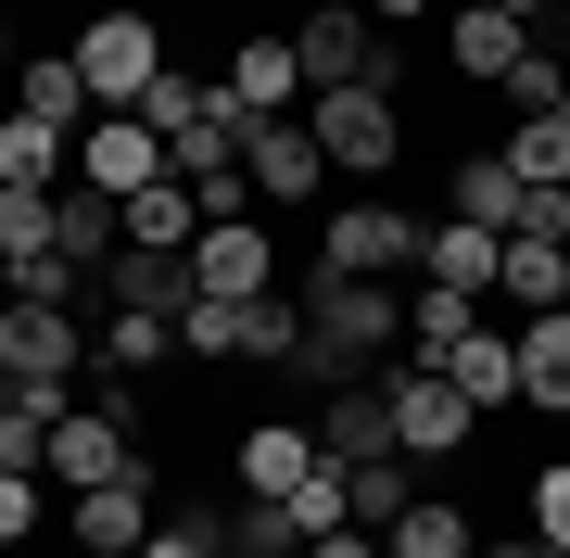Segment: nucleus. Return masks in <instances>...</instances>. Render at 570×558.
<instances>
[{"label":"nucleus","instance_id":"obj_12","mask_svg":"<svg viewBox=\"0 0 570 558\" xmlns=\"http://www.w3.org/2000/svg\"><path fill=\"white\" fill-rule=\"evenodd\" d=\"M190 280L228 292V305H254V292L279 280V254H266V228H254V216H216L204 242H190Z\"/></svg>","mask_w":570,"mask_h":558},{"label":"nucleus","instance_id":"obj_14","mask_svg":"<svg viewBox=\"0 0 570 558\" xmlns=\"http://www.w3.org/2000/svg\"><path fill=\"white\" fill-rule=\"evenodd\" d=\"M153 546V470L140 482H89L77 496V558H140Z\"/></svg>","mask_w":570,"mask_h":558},{"label":"nucleus","instance_id":"obj_39","mask_svg":"<svg viewBox=\"0 0 570 558\" xmlns=\"http://www.w3.org/2000/svg\"><path fill=\"white\" fill-rule=\"evenodd\" d=\"M305 558H393V546H381V533H355V520H343V533H317Z\"/></svg>","mask_w":570,"mask_h":558},{"label":"nucleus","instance_id":"obj_41","mask_svg":"<svg viewBox=\"0 0 570 558\" xmlns=\"http://www.w3.org/2000/svg\"><path fill=\"white\" fill-rule=\"evenodd\" d=\"M431 13V0H367V26H419Z\"/></svg>","mask_w":570,"mask_h":558},{"label":"nucleus","instance_id":"obj_15","mask_svg":"<svg viewBox=\"0 0 570 558\" xmlns=\"http://www.w3.org/2000/svg\"><path fill=\"white\" fill-rule=\"evenodd\" d=\"M51 254L102 280L115 254H127V204H115V190H77V178H63V204H51Z\"/></svg>","mask_w":570,"mask_h":558},{"label":"nucleus","instance_id":"obj_16","mask_svg":"<svg viewBox=\"0 0 570 558\" xmlns=\"http://www.w3.org/2000/svg\"><path fill=\"white\" fill-rule=\"evenodd\" d=\"M89 292H102V305H127V317H178L204 280H190V254H140V242H127V254H115V267L89 280Z\"/></svg>","mask_w":570,"mask_h":558},{"label":"nucleus","instance_id":"obj_22","mask_svg":"<svg viewBox=\"0 0 570 558\" xmlns=\"http://www.w3.org/2000/svg\"><path fill=\"white\" fill-rule=\"evenodd\" d=\"M520 407H558L570 419V305H546L520 331Z\"/></svg>","mask_w":570,"mask_h":558},{"label":"nucleus","instance_id":"obj_31","mask_svg":"<svg viewBox=\"0 0 570 558\" xmlns=\"http://www.w3.org/2000/svg\"><path fill=\"white\" fill-rule=\"evenodd\" d=\"M381 546H393V558H482V546H469V508H444V496H419Z\"/></svg>","mask_w":570,"mask_h":558},{"label":"nucleus","instance_id":"obj_33","mask_svg":"<svg viewBox=\"0 0 570 558\" xmlns=\"http://www.w3.org/2000/svg\"><path fill=\"white\" fill-rule=\"evenodd\" d=\"M419 508V482H406V457H367L355 470V533H393V520Z\"/></svg>","mask_w":570,"mask_h":558},{"label":"nucleus","instance_id":"obj_19","mask_svg":"<svg viewBox=\"0 0 570 558\" xmlns=\"http://www.w3.org/2000/svg\"><path fill=\"white\" fill-rule=\"evenodd\" d=\"M456 216H469V228H494V242H520V216H532V178L508 166V153H469V166H456Z\"/></svg>","mask_w":570,"mask_h":558},{"label":"nucleus","instance_id":"obj_21","mask_svg":"<svg viewBox=\"0 0 570 558\" xmlns=\"http://www.w3.org/2000/svg\"><path fill=\"white\" fill-rule=\"evenodd\" d=\"M127 242H140V254H190V242H204V204H190V178L127 190Z\"/></svg>","mask_w":570,"mask_h":558},{"label":"nucleus","instance_id":"obj_25","mask_svg":"<svg viewBox=\"0 0 570 558\" xmlns=\"http://www.w3.org/2000/svg\"><path fill=\"white\" fill-rule=\"evenodd\" d=\"M305 470H317V432H292V419H266V432H242V496H292Z\"/></svg>","mask_w":570,"mask_h":558},{"label":"nucleus","instance_id":"obj_6","mask_svg":"<svg viewBox=\"0 0 570 558\" xmlns=\"http://www.w3.org/2000/svg\"><path fill=\"white\" fill-rule=\"evenodd\" d=\"M292 51H305V89H355V77L381 89V77H393V26H367L355 0H343V13H305Z\"/></svg>","mask_w":570,"mask_h":558},{"label":"nucleus","instance_id":"obj_36","mask_svg":"<svg viewBox=\"0 0 570 558\" xmlns=\"http://www.w3.org/2000/svg\"><path fill=\"white\" fill-rule=\"evenodd\" d=\"M494 89H508L520 115H570V63H558V51H520V63H508Z\"/></svg>","mask_w":570,"mask_h":558},{"label":"nucleus","instance_id":"obj_18","mask_svg":"<svg viewBox=\"0 0 570 558\" xmlns=\"http://www.w3.org/2000/svg\"><path fill=\"white\" fill-rule=\"evenodd\" d=\"M444 51H456V77H482V89H494V77H508V63L532 51V26H520V13H494V0H456Z\"/></svg>","mask_w":570,"mask_h":558},{"label":"nucleus","instance_id":"obj_4","mask_svg":"<svg viewBox=\"0 0 570 558\" xmlns=\"http://www.w3.org/2000/svg\"><path fill=\"white\" fill-rule=\"evenodd\" d=\"M0 369L13 381H89V317L77 305H26V292H0Z\"/></svg>","mask_w":570,"mask_h":558},{"label":"nucleus","instance_id":"obj_35","mask_svg":"<svg viewBox=\"0 0 570 558\" xmlns=\"http://www.w3.org/2000/svg\"><path fill=\"white\" fill-rule=\"evenodd\" d=\"M204 102H216V89H204V77H178V63H165V77H153V89H140V102H127V115H140L153 140H178V127L204 115Z\"/></svg>","mask_w":570,"mask_h":558},{"label":"nucleus","instance_id":"obj_2","mask_svg":"<svg viewBox=\"0 0 570 558\" xmlns=\"http://www.w3.org/2000/svg\"><path fill=\"white\" fill-rule=\"evenodd\" d=\"M77 77H89L102 115H127V102L165 77V26H153V13H89V26H77Z\"/></svg>","mask_w":570,"mask_h":558},{"label":"nucleus","instance_id":"obj_37","mask_svg":"<svg viewBox=\"0 0 570 558\" xmlns=\"http://www.w3.org/2000/svg\"><path fill=\"white\" fill-rule=\"evenodd\" d=\"M532 546L570 558V470H532Z\"/></svg>","mask_w":570,"mask_h":558},{"label":"nucleus","instance_id":"obj_30","mask_svg":"<svg viewBox=\"0 0 570 558\" xmlns=\"http://www.w3.org/2000/svg\"><path fill=\"white\" fill-rule=\"evenodd\" d=\"M494 292H520L532 317L570 305V242H508V267H494Z\"/></svg>","mask_w":570,"mask_h":558},{"label":"nucleus","instance_id":"obj_28","mask_svg":"<svg viewBox=\"0 0 570 558\" xmlns=\"http://www.w3.org/2000/svg\"><path fill=\"white\" fill-rule=\"evenodd\" d=\"M254 305H266V292H254ZM254 305L190 292V305H178V355H254Z\"/></svg>","mask_w":570,"mask_h":558},{"label":"nucleus","instance_id":"obj_43","mask_svg":"<svg viewBox=\"0 0 570 558\" xmlns=\"http://www.w3.org/2000/svg\"><path fill=\"white\" fill-rule=\"evenodd\" d=\"M482 558H558V546H482Z\"/></svg>","mask_w":570,"mask_h":558},{"label":"nucleus","instance_id":"obj_17","mask_svg":"<svg viewBox=\"0 0 570 558\" xmlns=\"http://www.w3.org/2000/svg\"><path fill=\"white\" fill-rule=\"evenodd\" d=\"M494 267H508V242H494V228H469V216L419 228V280H444V292H469V305H482V292H494Z\"/></svg>","mask_w":570,"mask_h":558},{"label":"nucleus","instance_id":"obj_1","mask_svg":"<svg viewBox=\"0 0 570 558\" xmlns=\"http://www.w3.org/2000/svg\"><path fill=\"white\" fill-rule=\"evenodd\" d=\"M393 343H406V305H393L381 280H343V267H317V280H305V343H292V381L343 393V381L381 369Z\"/></svg>","mask_w":570,"mask_h":558},{"label":"nucleus","instance_id":"obj_27","mask_svg":"<svg viewBox=\"0 0 570 558\" xmlns=\"http://www.w3.org/2000/svg\"><path fill=\"white\" fill-rule=\"evenodd\" d=\"M469 331H482V305H469V292H444V280H431L419 305H406V355H419V369H444Z\"/></svg>","mask_w":570,"mask_h":558},{"label":"nucleus","instance_id":"obj_42","mask_svg":"<svg viewBox=\"0 0 570 558\" xmlns=\"http://www.w3.org/2000/svg\"><path fill=\"white\" fill-rule=\"evenodd\" d=\"M494 13H520V26H532V13H558V0H494Z\"/></svg>","mask_w":570,"mask_h":558},{"label":"nucleus","instance_id":"obj_40","mask_svg":"<svg viewBox=\"0 0 570 558\" xmlns=\"http://www.w3.org/2000/svg\"><path fill=\"white\" fill-rule=\"evenodd\" d=\"M140 558H216V546H204V533H178V520H165V533H153Z\"/></svg>","mask_w":570,"mask_h":558},{"label":"nucleus","instance_id":"obj_8","mask_svg":"<svg viewBox=\"0 0 570 558\" xmlns=\"http://www.w3.org/2000/svg\"><path fill=\"white\" fill-rule=\"evenodd\" d=\"M317 267H343V280H381V267H419V216L367 190V204H343V216H330Z\"/></svg>","mask_w":570,"mask_h":558},{"label":"nucleus","instance_id":"obj_10","mask_svg":"<svg viewBox=\"0 0 570 558\" xmlns=\"http://www.w3.org/2000/svg\"><path fill=\"white\" fill-rule=\"evenodd\" d=\"M242 178L266 190V204H305V190L330 178V153H317L305 115H254V127H242Z\"/></svg>","mask_w":570,"mask_h":558},{"label":"nucleus","instance_id":"obj_29","mask_svg":"<svg viewBox=\"0 0 570 558\" xmlns=\"http://www.w3.org/2000/svg\"><path fill=\"white\" fill-rule=\"evenodd\" d=\"M63 127H39V115H0V178H26V190H63Z\"/></svg>","mask_w":570,"mask_h":558},{"label":"nucleus","instance_id":"obj_24","mask_svg":"<svg viewBox=\"0 0 570 558\" xmlns=\"http://www.w3.org/2000/svg\"><path fill=\"white\" fill-rule=\"evenodd\" d=\"M444 381L469 393V407H520V343H508V331H469V343L444 355Z\"/></svg>","mask_w":570,"mask_h":558},{"label":"nucleus","instance_id":"obj_13","mask_svg":"<svg viewBox=\"0 0 570 558\" xmlns=\"http://www.w3.org/2000/svg\"><path fill=\"white\" fill-rule=\"evenodd\" d=\"M317 457H343V470L393 457V393H381V381H343V393H317Z\"/></svg>","mask_w":570,"mask_h":558},{"label":"nucleus","instance_id":"obj_9","mask_svg":"<svg viewBox=\"0 0 570 558\" xmlns=\"http://www.w3.org/2000/svg\"><path fill=\"white\" fill-rule=\"evenodd\" d=\"M153 178H178V166H165V140L140 115H89L77 127V190H115L127 204V190H153Z\"/></svg>","mask_w":570,"mask_h":558},{"label":"nucleus","instance_id":"obj_44","mask_svg":"<svg viewBox=\"0 0 570 558\" xmlns=\"http://www.w3.org/2000/svg\"><path fill=\"white\" fill-rule=\"evenodd\" d=\"M0 77H13V26H0Z\"/></svg>","mask_w":570,"mask_h":558},{"label":"nucleus","instance_id":"obj_3","mask_svg":"<svg viewBox=\"0 0 570 558\" xmlns=\"http://www.w3.org/2000/svg\"><path fill=\"white\" fill-rule=\"evenodd\" d=\"M305 127H317L330 178H381L393 153H406V127H393V89H367V77H355V89H317V115H305Z\"/></svg>","mask_w":570,"mask_h":558},{"label":"nucleus","instance_id":"obj_7","mask_svg":"<svg viewBox=\"0 0 570 558\" xmlns=\"http://www.w3.org/2000/svg\"><path fill=\"white\" fill-rule=\"evenodd\" d=\"M381 393H393V457H469V432H482V407H469L444 369H406Z\"/></svg>","mask_w":570,"mask_h":558},{"label":"nucleus","instance_id":"obj_23","mask_svg":"<svg viewBox=\"0 0 570 558\" xmlns=\"http://www.w3.org/2000/svg\"><path fill=\"white\" fill-rule=\"evenodd\" d=\"M165 343H178V317H102V331H89V369H115V381H153L165 369Z\"/></svg>","mask_w":570,"mask_h":558},{"label":"nucleus","instance_id":"obj_26","mask_svg":"<svg viewBox=\"0 0 570 558\" xmlns=\"http://www.w3.org/2000/svg\"><path fill=\"white\" fill-rule=\"evenodd\" d=\"M165 166H178V178H242V115H228V102H204L178 140H165Z\"/></svg>","mask_w":570,"mask_h":558},{"label":"nucleus","instance_id":"obj_45","mask_svg":"<svg viewBox=\"0 0 570 558\" xmlns=\"http://www.w3.org/2000/svg\"><path fill=\"white\" fill-rule=\"evenodd\" d=\"M0 393H13V369H0Z\"/></svg>","mask_w":570,"mask_h":558},{"label":"nucleus","instance_id":"obj_34","mask_svg":"<svg viewBox=\"0 0 570 558\" xmlns=\"http://www.w3.org/2000/svg\"><path fill=\"white\" fill-rule=\"evenodd\" d=\"M51 204H63V190L0 178V267H13V254H51Z\"/></svg>","mask_w":570,"mask_h":558},{"label":"nucleus","instance_id":"obj_5","mask_svg":"<svg viewBox=\"0 0 570 558\" xmlns=\"http://www.w3.org/2000/svg\"><path fill=\"white\" fill-rule=\"evenodd\" d=\"M39 482H63V496H89V482H140V457H127V419L115 407H63L51 444H39Z\"/></svg>","mask_w":570,"mask_h":558},{"label":"nucleus","instance_id":"obj_38","mask_svg":"<svg viewBox=\"0 0 570 558\" xmlns=\"http://www.w3.org/2000/svg\"><path fill=\"white\" fill-rule=\"evenodd\" d=\"M39 533V470H0V546Z\"/></svg>","mask_w":570,"mask_h":558},{"label":"nucleus","instance_id":"obj_46","mask_svg":"<svg viewBox=\"0 0 570 558\" xmlns=\"http://www.w3.org/2000/svg\"><path fill=\"white\" fill-rule=\"evenodd\" d=\"M228 558H254V546H228Z\"/></svg>","mask_w":570,"mask_h":558},{"label":"nucleus","instance_id":"obj_32","mask_svg":"<svg viewBox=\"0 0 570 558\" xmlns=\"http://www.w3.org/2000/svg\"><path fill=\"white\" fill-rule=\"evenodd\" d=\"M508 166H520L532 190H570V115H520V127H508Z\"/></svg>","mask_w":570,"mask_h":558},{"label":"nucleus","instance_id":"obj_20","mask_svg":"<svg viewBox=\"0 0 570 558\" xmlns=\"http://www.w3.org/2000/svg\"><path fill=\"white\" fill-rule=\"evenodd\" d=\"M13 115H39V127H63V140H77L89 115V77H77V51H51V63H13Z\"/></svg>","mask_w":570,"mask_h":558},{"label":"nucleus","instance_id":"obj_11","mask_svg":"<svg viewBox=\"0 0 570 558\" xmlns=\"http://www.w3.org/2000/svg\"><path fill=\"white\" fill-rule=\"evenodd\" d=\"M216 102L228 115H292V102H305V51H292V39H242V51H228V77H216Z\"/></svg>","mask_w":570,"mask_h":558}]
</instances>
